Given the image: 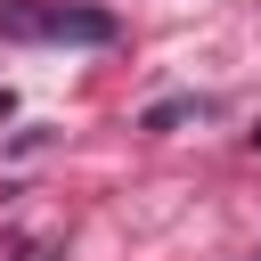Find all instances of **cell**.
<instances>
[{
	"label": "cell",
	"instance_id": "1",
	"mask_svg": "<svg viewBox=\"0 0 261 261\" xmlns=\"http://www.w3.org/2000/svg\"><path fill=\"white\" fill-rule=\"evenodd\" d=\"M122 24L106 8H73V0H0V41H57V49H106Z\"/></svg>",
	"mask_w": 261,
	"mask_h": 261
},
{
	"label": "cell",
	"instance_id": "2",
	"mask_svg": "<svg viewBox=\"0 0 261 261\" xmlns=\"http://www.w3.org/2000/svg\"><path fill=\"white\" fill-rule=\"evenodd\" d=\"M253 139H261V130H253Z\"/></svg>",
	"mask_w": 261,
	"mask_h": 261
}]
</instances>
